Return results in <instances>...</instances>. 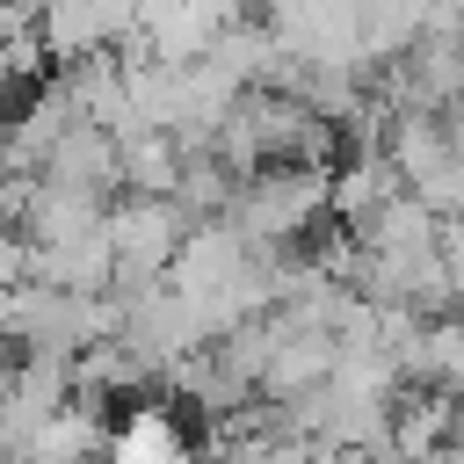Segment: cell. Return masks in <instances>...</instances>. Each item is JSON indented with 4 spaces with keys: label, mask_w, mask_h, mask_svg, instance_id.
Instances as JSON below:
<instances>
[{
    "label": "cell",
    "mask_w": 464,
    "mask_h": 464,
    "mask_svg": "<svg viewBox=\"0 0 464 464\" xmlns=\"http://www.w3.org/2000/svg\"><path fill=\"white\" fill-rule=\"evenodd\" d=\"M225 218H232L239 239L261 246V254L304 246V239L334 218V160H261V167L232 174Z\"/></svg>",
    "instance_id": "cell-1"
},
{
    "label": "cell",
    "mask_w": 464,
    "mask_h": 464,
    "mask_svg": "<svg viewBox=\"0 0 464 464\" xmlns=\"http://www.w3.org/2000/svg\"><path fill=\"white\" fill-rule=\"evenodd\" d=\"M102 232L116 246V283L109 290H123V283L167 276V261H174V246L188 232V210L174 196H152V188H116L109 210H102Z\"/></svg>",
    "instance_id": "cell-2"
},
{
    "label": "cell",
    "mask_w": 464,
    "mask_h": 464,
    "mask_svg": "<svg viewBox=\"0 0 464 464\" xmlns=\"http://www.w3.org/2000/svg\"><path fill=\"white\" fill-rule=\"evenodd\" d=\"M102 210H109L102 188H72V181H44V174H36V188H29V203H22V232H29V246H65V239L94 232Z\"/></svg>",
    "instance_id": "cell-3"
},
{
    "label": "cell",
    "mask_w": 464,
    "mask_h": 464,
    "mask_svg": "<svg viewBox=\"0 0 464 464\" xmlns=\"http://www.w3.org/2000/svg\"><path fill=\"white\" fill-rule=\"evenodd\" d=\"M450 312H457V319H464V261H457V268H450Z\"/></svg>",
    "instance_id": "cell-4"
},
{
    "label": "cell",
    "mask_w": 464,
    "mask_h": 464,
    "mask_svg": "<svg viewBox=\"0 0 464 464\" xmlns=\"http://www.w3.org/2000/svg\"><path fill=\"white\" fill-rule=\"evenodd\" d=\"M0 123H7V116H0Z\"/></svg>",
    "instance_id": "cell-5"
}]
</instances>
